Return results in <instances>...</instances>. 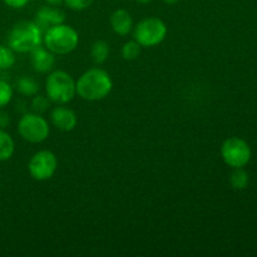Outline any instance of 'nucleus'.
I'll return each mask as SVG.
<instances>
[{"label":"nucleus","mask_w":257,"mask_h":257,"mask_svg":"<svg viewBox=\"0 0 257 257\" xmlns=\"http://www.w3.org/2000/svg\"><path fill=\"white\" fill-rule=\"evenodd\" d=\"M141 47L136 40H130V42L124 43L122 47V57L125 60H135L140 57L141 54Z\"/></svg>","instance_id":"f3484780"},{"label":"nucleus","mask_w":257,"mask_h":257,"mask_svg":"<svg viewBox=\"0 0 257 257\" xmlns=\"http://www.w3.org/2000/svg\"><path fill=\"white\" fill-rule=\"evenodd\" d=\"M221 156L230 167H245L251 160V148L242 138L230 137L221 146Z\"/></svg>","instance_id":"0eeeda50"},{"label":"nucleus","mask_w":257,"mask_h":257,"mask_svg":"<svg viewBox=\"0 0 257 257\" xmlns=\"http://www.w3.org/2000/svg\"><path fill=\"white\" fill-rule=\"evenodd\" d=\"M113 82L108 72L102 68H90L85 70L75 82V90L82 99L95 102L102 100L110 93Z\"/></svg>","instance_id":"f257e3e1"},{"label":"nucleus","mask_w":257,"mask_h":257,"mask_svg":"<svg viewBox=\"0 0 257 257\" xmlns=\"http://www.w3.org/2000/svg\"><path fill=\"white\" fill-rule=\"evenodd\" d=\"M109 44L104 40H97L90 48V58L94 64H103L109 57Z\"/></svg>","instance_id":"ddd939ff"},{"label":"nucleus","mask_w":257,"mask_h":257,"mask_svg":"<svg viewBox=\"0 0 257 257\" xmlns=\"http://www.w3.org/2000/svg\"><path fill=\"white\" fill-rule=\"evenodd\" d=\"M43 32L34 22H20L13 27L8 37V45L17 53H30L42 44Z\"/></svg>","instance_id":"7ed1b4c3"},{"label":"nucleus","mask_w":257,"mask_h":257,"mask_svg":"<svg viewBox=\"0 0 257 257\" xmlns=\"http://www.w3.org/2000/svg\"><path fill=\"white\" fill-rule=\"evenodd\" d=\"M94 0H64L65 5L73 10H84L92 5Z\"/></svg>","instance_id":"412c9836"},{"label":"nucleus","mask_w":257,"mask_h":257,"mask_svg":"<svg viewBox=\"0 0 257 257\" xmlns=\"http://www.w3.org/2000/svg\"><path fill=\"white\" fill-rule=\"evenodd\" d=\"M58 168V160L52 151H38L30 158L28 170L30 176L37 181H48L54 176Z\"/></svg>","instance_id":"6e6552de"},{"label":"nucleus","mask_w":257,"mask_h":257,"mask_svg":"<svg viewBox=\"0 0 257 257\" xmlns=\"http://www.w3.org/2000/svg\"><path fill=\"white\" fill-rule=\"evenodd\" d=\"M13 98V88L9 83L0 80V108L5 107Z\"/></svg>","instance_id":"aec40b11"},{"label":"nucleus","mask_w":257,"mask_h":257,"mask_svg":"<svg viewBox=\"0 0 257 257\" xmlns=\"http://www.w3.org/2000/svg\"><path fill=\"white\" fill-rule=\"evenodd\" d=\"M4 3L13 9H22L29 3V0H4Z\"/></svg>","instance_id":"4be33fe9"},{"label":"nucleus","mask_w":257,"mask_h":257,"mask_svg":"<svg viewBox=\"0 0 257 257\" xmlns=\"http://www.w3.org/2000/svg\"><path fill=\"white\" fill-rule=\"evenodd\" d=\"M137 3H140V4H148V3L153 2V0H136Z\"/></svg>","instance_id":"a878e982"},{"label":"nucleus","mask_w":257,"mask_h":257,"mask_svg":"<svg viewBox=\"0 0 257 257\" xmlns=\"http://www.w3.org/2000/svg\"><path fill=\"white\" fill-rule=\"evenodd\" d=\"M163 2H165L166 4L173 5V4H176V3H178V2H180V0H163Z\"/></svg>","instance_id":"393cba45"},{"label":"nucleus","mask_w":257,"mask_h":257,"mask_svg":"<svg viewBox=\"0 0 257 257\" xmlns=\"http://www.w3.org/2000/svg\"><path fill=\"white\" fill-rule=\"evenodd\" d=\"M65 20V14L60 9L54 7H43L35 13V18L33 22L39 27V29L42 30L43 34L47 29H49L50 27L57 24H62Z\"/></svg>","instance_id":"1a4fd4ad"},{"label":"nucleus","mask_w":257,"mask_h":257,"mask_svg":"<svg viewBox=\"0 0 257 257\" xmlns=\"http://www.w3.org/2000/svg\"><path fill=\"white\" fill-rule=\"evenodd\" d=\"M43 42L45 48L58 55H65L72 53L79 43L78 32L70 25L57 24L47 29L43 34Z\"/></svg>","instance_id":"f03ea898"},{"label":"nucleus","mask_w":257,"mask_h":257,"mask_svg":"<svg viewBox=\"0 0 257 257\" xmlns=\"http://www.w3.org/2000/svg\"><path fill=\"white\" fill-rule=\"evenodd\" d=\"M50 107L49 98L43 97V95H38V97L33 98L32 102V108L34 110V113H38V114H43V113L47 112Z\"/></svg>","instance_id":"6ab92c4d"},{"label":"nucleus","mask_w":257,"mask_h":257,"mask_svg":"<svg viewBox=\"0 0 257 257\" xmlns=\"http://www.w3.org/2000/svg\"><path fill=\"white\" fill-rule=\"evenodd\" d=\"M17 88L23 95L34 97L39 92V84L30 77H20L17 82Z\"/></svg>","instance_id":"2eb2a0df"},{"label":"nucleus","mask_w":257,"mask_h":257,"mask_svg":"<svg viewBox=\"0 0 257 257\" xmlns=\"http://www.w3.org/2000/svg\"><path fill=\"white\" fill-rule=\"evenodd\" d=\"M110 27L115 34L124 37L131 33L133 28V19L130 13L124 9H118L110 15Z\"/></svg>","instance_id":"f8f14e48"},{"label":"nucleus","mask_w":257,"mask_h":257,"mask_svg":"<svg viewBox=\"0 0 257 257\" xmlns=\"http://www.w3.org/2000/svg\"><path fill=\"white\" fill-rule=\"evenodd\" d=\"M48 3V5H52V7H58V5L62 4L64 0H45Z\"/></svg>","instance_id":"b1692460"},{"label":"nucleus","mask_w":257,"mask_h":257,"mask_svg":"<svg viewBox=\"0 0 257 257\" xmlns=\"http://www.w3.org/2000/svg\"><path fill=\"white\" fill-rule=\"evenodd\" d=\"M248 173L242 167L233 168V172L230 176V183L235 190H245L248 185Z\"/></svg>","instance_id":"dca6fc26"},{"label":"nucleus","mask_w":257,"mask_h":257,"mask_svg":"<svg viewBox=\"0 0 257 257\" xmlns=\"http://www.w3.org/2000/svg\"><path fill=\"white\" fill-rule=\"evenodd\" d=\"M14 141L4 130H0V161H8L14 153Z\"/></svg>","instance_id":"4468645a"},{"label":"nucleus","mask_w":257,"mask_h":257,"mask_svg":"<svg viewBox=\"0 0 257 257\" xmlns=\"http://www.w3.org/2000/svg\"><path fill=\"white\" fill-rule=\"evenodd\" d=\"M9 124V115L7 113H0V128H5Z\"/></svg>","instance_id":"5701e85b"},{"label":"nucleus","mask_w":257,"mask_h":257,"mask_svg":"<svg viewBox=\"0 0 257 257\" xmlns=\"http://www.w3.org/2000/svg\"><path fill=\"white\" fill-rule=\"evenodd\" d=\"M50 120L58 130L70 132L77 125V114L72 109L65 107H55L50 112Z\"/></svg>","instance_id":"9d476101"},{"label":"nucleus","mask_w":257,"mask_h":257,"mask_svg":"<svg viewBox=\"0 0 257 257\" xmlns=\"http://www.w3.org/2000/svg\"><path fill=\"white\" fill-rule=\"evenodd\" d=\"M15 55L14 50L9 47H3L0 45V69H9L14 65Z\"/></svg>","instance_id":"a211bd4d"},{"label":"nucleus","mask_w":257,"mask_h":257,"mask_svg":"<svg viewBox=\"0 0 257 257\" xmlns=\"http://www.w3.org/2000/svg\"><path fill=\"white\" fill-rule=\"evenodd\" d=\"M45 92L50 102L65 104L69 103L77 94L75 82L72 75L64 70H54L48 75L45 82Z\"/></svg>","instance_id":"20e7f679"},{"label":"nucleus","mask_w":257,"mask_h":257,"mask_svg":"<svg viewBox=\"0 0 257 257\" xmlns=\"http://www.w3.org/2000/svg\"><path fill=\"white\" fill-rule=\"evenodd\" d=\"M18 132L23 140L30 143H42L49 137L48 120L38 113H27L18 123Z\"/></svg>","instance_id":"423d86ee"},{"label":"nucleus","mask_w":257,"mask_h":257,"mask_svg":"<svg viewBox=\"0 0 257 257\" xmlns=\"http://www.w3.org/2000/svg\"><path fill=\"white\" fill-rule=\"evenodd\" d=\"M30 62L38 73H48L53 69L55 63L54 54L47 48L38 45L30 52Z\"/></svg>","instance_id":"9b49d317"},{"label":"nucleus","mask_w":257,"mask_h":257,"mask_svg":"<svg viewBox=\"0 0 257 257\" xmlns=\"http://www.w3.org/2000/svg\"><path fill=\"white\" fill-rule=\"evenodd\" d=\"M167 35V27L160 18L148 17L140 20L135 27V40L145 48H152L161 44Z\"/></svg>","instance_id":"39448f33"}]
</instances>
